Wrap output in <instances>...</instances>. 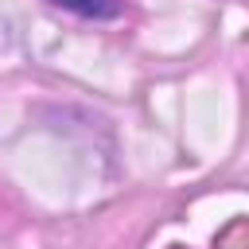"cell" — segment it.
Segmentation results:
<instances>
[{
    "label": "cell",
    "mask_w": 249,
    "mask_h": 249,
    "mask_svg": "<svg viewBox=\"0 0 249 249\" xmlns=\"http://www.w3.org/2000/svg\"><path fill=\"white\" fill-rule=\"evenodd\" d=\"M54 8H66L82 19H117L124 12V0H51Z\"/></svg>",
    "instance_id": "obj_1"
}]
</instances>
